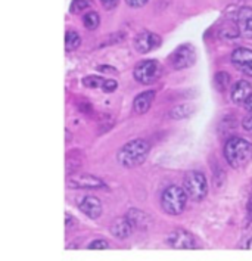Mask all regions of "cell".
Here are the masks:
<instances>
[{"label":"cell","instance_id":"6da1fadb","mask_svg":"<svg viewBox=\"0 0 252 261\" xmlns=\"http://www.w3.org/2000/svg\"><path fill=\"white\" fill-rule=\"evenodd\" d=\"M224 158L233 168H242L252 160V145L242 138L229 139L224 145Z\"/></svg>","mask_w":252,"mask_h":261},{"label":"cell","instance_id":"7a4b0ae2","mask_svg":"<svg viewBox=\"0 0 252 261\" xmlns=\"http://www.w3.org/2000/svg\"><path fill=\"white\" fill-rule=\"evenodd\" d=\"M148 153H149L148 142L143 140V139H134V140L126 143L118 151L117 160L123 167L133 168V167H137V165L142 164L146 160Z\"/></svg>","mask_w":252,"mask_h":261},{"label":"cell","instance_id":"3957f363","mask_svg":"<svg viewBox=\"0 0 252 261\" xmlns=\"http://www.w3.org/2000/svg\"><path fill=\"white\" fill-rule=\"evenodd\" d=\"M187 193L184 189L179 186H168L167 189L162 192L161 196V204L164 211L168 213L170 216H179L182 214L184 206L187 204Z\"/></svg>","mask_w":252,"mask_h":261},{"label":"cell","instance_id":"277c9868","mask_svg":"<svg viewBox=\"0 0 252 261\" xmlns=\"http://www.w3.org/2000/svg\"><path fill=\"white\" fill-rule=\"evenodd\" d=\"M183 189L186 191L187 196L192 201L199 202V201H202L207 196V192H208V181H207V177L201 171H189L184 176Z\"/></svg>","mask_w":252,"mask_h":261},{"label":"cell","instance_id":"5b68a950","mask_svg":"<svg viewBox=\"0 0 252 261\" xmlns=\"http://www.w3.org/2000/svg\"><path fill=\"white\" fill-rule=\"evenodd\" d=\"M133 74L142 84H154L162 75V67L156 61H142L134 67Z\"/></svg>","mask_w":252,"mask_h":261},{"label":"cell","instance_id":"8992f818","mask_svg":"<svg viewBox=\"0 0 252 261\" xmlns=\"http://www.w3.org/2000/svg\"><path fill=\"white\" fill-rule=\"evenodd\" d=\"M196 61V52L192 44H183L170 56V64L174 69H184L192 67Z\"/></svg>","mask_w":252,"mask_h":261},{"label":"cell","instance_id":"52a82bcc","mask_svg":"<svg viewBox=\"0 0 252 261\" xmlns=\"http://www.w3.org/2000/svg\"><path fill=\"white\" fill-rule=\"evenodd\" d=\"M232 64L240 72L252 77V50L246 47H238L232 54Z\"/></svg>","mask_w":252,"mask_h":261},{"label":"cell","instance_id":"ba28073f","mask_svg":"<svg viewBox=\"0 0 252 261\" xmlns=\"http://www.w3.org/2000/svg\"><path fill=\"white\" fill-rule=\"evenodd\" d=\"M167 244L170 247L179 249H193L196 247L195 238L183 229H176L168 234Z\"/></svg>","mask_w":252,"mask_h":261},{"label":"cell","instance_id":"9c48e42d","mask_svg":"<svg viewBox=\"0 0 252 261\" xmlns=\"http://www.w3.org/2000/svg\"><path fill=\"white\" fill-rule=\"evenodd\" d=\"M70 185L72 189H102L105 188V181L92 174H75L70 179Z\"/></svg>","mask_w":252,"mask_h":261},{"label":"cell","instance_id":"30bf717a","mask_svg":"<svg viewBox=\"0 0 252 261\" xmlns=\"http://www.w3.org/2000/svg\"><path fill=\"white\" fill-rule=\"evenodd\" d=\"M159 44H161L159 36H156L154 33H148V31L140 33L134 39V47L139 54H148L156 47H159Z\"/></svg>","mask_w":252,"mask_h":261},{"label":"cell","instance_id":"8fae6325","mask_svg":"<svg viewBox=\"0 0 252 261\" xmlns=\"http://www.w3.org/2000/svg\"><path fill=\"white\" fill-rule=\"evenodd\" d=\"M78 208H80V211L83 213L84 216H87L92 220L98 219L102 214V204L95 196H84V198H81L78 201Z\"/></svg>","mask_w":252,"mask_h":261},{"label":"cell","instance_id":"7c38bea8","mask_svg":"<svg viewBox=\"0 0 252 261\" xmlns=\"http://www.w3.org/2000/svg\"><path fill=\"white\" fill-rule=\"evenodd\" d=\"M239 33L245 39H252V8H242L236 15Z\"/></svg>","mask_w":252,"mask_h":261},{"label":"cell","instance_id":"4fadbf2b","mask_svg":"<svg viewBox=\"0 0 252 261\" xmlns=\"http://www.w3.org/2000/svg\"><path fill=\"white\" fill-rule=\"evenodd\" d=\"M127 220L130 221V224L133 226V229H148L151 224H152V219L145 213V211H140L136 208H131L127 211Z\"/></svg>","mask_w":252,"mask_h":261},{"label":"cell","instance_id":"5bb4252c","mask_svg":"<svg viewBox=\"0 0 252 261\" xmlns=\"http://www.w3.org/2000/svg\"><path fill=\"white\" fill-rule=\"evenodd\" d=\"M252 95V86L245 80L238 82L232 87V100L236 105H243L246 99Z\"/></svg>","mask_w":252,"mask_h":261},{"label":"cell","instance_id":"9a60e30c","mask_svg":"<svg viewBox=\"0 0 252 261\" xmlns=\"http://www.w3.org/2000/svg\"><path fill=\"white\" fill-rule=\"evenodd\" d=\"M155 99V92L154 90H148V92H143V93H140L137 96L134 97V100H133V110L136 114H145V112H148L149 108H151V105H152V102H154Z\"/></svg>","mask_w":252,"mask_h":261},{"label":"cell","instance_id":"2e32d148","mask_svg":"<svg viewBox=\"0 0 252 261\" xmlns=\"http://www.w3.org/2000/svg\"><path fill=\"white\" fill-rule=\"evenodd\" d=\"M133 230V226L130 224V221L127 220V217H121V219H117L114 220L111 224V233L118 238V239H126L131 234Z\"/></svg>","mask_w":252,"mask_h":261},{"label":"cell","instance_id":"e0dca14e","mask_svg":"<svg viewBox=\"0 0 252 261\" xmlns=\"http://www.w3.org/2000/svg\"><path fill=\"white\" fill-rule=\"evenodd\" d=\"M195 105L183 103V105H179V107H174L173 110L170 111V117L174 118V120H184V118H189L195 112Z\"/></svg>","mask_w":252,"mask_h":261},{"label":"cell","instance_id":"ac0fdd59","mask_svg":"<svg viewBox=\"0 0 252 261\" xmlns=\"http://www.w3.org/2000/svg\"><path fill=\"white\" fill-rule=\"evenodd\" d=\"M214 86H215V89H217L218 92H221V93L226 92L227 87L230 86V75H229L226 71L217 72L215 77H214Z\"/></svg>","mask_w":252,"mask_h":261},{"label":"cell","instance_id":"d6986e66","mask_svg":"<svg viewBox=\"0 0 252 261\" xmlns=\"http://www.w3.org/2000/svg\"><path fill=\"white\" fill-rule=\"evenodd\" d=\"M81 44V37L78 36L77 31H67V36H65V49L70 52V50H75L77 47H80Z\"/></svg>","mask_w":252,"mask_h":261},{"label":"cell","instance_id":"ffe728a7","mask_svg":"<svg viewBox=\"0 0 252 261\" xmlns=\"http://www.w3.org/2000/svg\"><path fill=\"white\" fill-rule=\"evenodd\" d=\"M99 22H100V18H99V15L96 12H93V11H90V12H86L83 16V24L84 27L87 28V30H96L99 27Z\"/></svg>","mask_w":252,"mask_h":261},{"label":"cell","instance_id":"44dd1931","mask_svg":"<svg viewBox=\"0 0 252 261\" xmlns=\"http://www.w3.org/2000/svg\"><path fill=\"white\" fill-rule=\"evenodd\" d=\"M92 2L90 0H74L71 3V14H81L84 11H87L90 8Z\"/></svg>","mask_w":252,"mask_h":261},{"label":"cell","instance_id":"7402d4cb","mask_svg":"<svg viewBox=\"0 0 252 261\" xmlns=\"http://www.w3.org/2000/svg\"><path fill=\"white\" fill-rule=\"evenodd\" d=\"M106 80H103L102 77L99 75H89L83 79V84L86 87H90V89H98V87H103Z\"/></svg>","mask_w":252,"mask_h":261},{"label":"cell","instance_id":"603a6c76","mask_svg":"<svg viewBox=\"0 0 252 261\" xmlns=\"http://www.w3.org/2000/svg\"><path fill=\"white\" fill-rule=\"evenodd\" d=\"M108 247H109L108 241H105V239H96V241H93L89 245V249H106Z\"/></svg>","mask_w":252,"mask_h":261},{"label":"cell","instance_id":"cb8c5ba5","mask_svg":"<svg viewBox=\"0 0 252 261\" xmlns=\"http://www.w3.org/2000/svg\"><path fill=\"white\" fill-rule=\"evenodd\" d=\"M242 127H243V130H245L248 135H251L252 136V114L243 118V121H242Z\"/></svg>","mask_w":252,"mask_h":261},{"label":"cell","instance_id":"d4e9b609","mask_svg":"<svg viewBox=\"0 0 252 261\" xmlns=\"http://www.w3.org/2000/svg\"><path fill=\"white\" fill-rule=\"evenodd\" d=\"M117 86H118V83L117 82H114V80H106L102 89H103L105 92H114V90L117 89Z\"/></svg>","mask_w":252,"mask_h":261},{"label":"cell","instance_id":"484cf974","mask_svg":"<svg viewBox=\"0 0 252 261\" xmlns=\"http://www.w3.org/2000/svg\"><path fill=\"white\" fill-rule=\"evenodd\" d=\"M127 5L131 8H142L148 3V0H126Z\"/></svg>","mask_w":252,"mask_h":261},{"label":"cell","instance_id":"4316f807","mask_svg":"<svg viewBox=\"0 0 252 261\" xmlns=\"http://www.w3.org/2000/svg\"><path fill=\"white\" fill-rule=\"evenodd\" d=\"M100 3L105 9H114L118 5V0H100Z\"/></svg>","mask_w":252,"mask_h":261},{"label":"cell","instance_id":"83f0119b","mask_svg":"<svg viewBox=\"0 0 252 261\" xmlns=\"http://www.w3.org/2000/svg\"><path fill=\"white\" fill-rule=\"evenodd\" d=\"M246 211H248V219H249V221H252V191L251 193H249V199H248Z\"/></svg>","mask_w":252,"mask_h":261},{"label":"cell","instance_id":"f1b7e54d","mask_svg":"<svg viewBox=\"0 0 252 261\" xmlns=\"http://www.w3.org/2000/svg\"><path fill=\"white\" fill-rule=\"evenodd\" d=\"M243 107L246 108V111H249V112L252 114V95L246 99V102L243 103Z\"/></svg>","mask_w":252,"mask_h":261}]
</instances>
